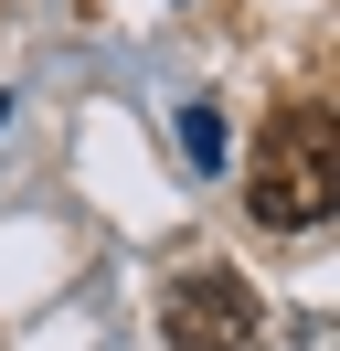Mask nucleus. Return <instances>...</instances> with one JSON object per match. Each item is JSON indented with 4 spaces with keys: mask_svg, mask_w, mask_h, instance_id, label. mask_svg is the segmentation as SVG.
Wrapping results in <instances>:
<instances>
[{
    "mask_svg": "<svg viewBox=\"0 0 340 351\" xmlns=\"http://www.w3.org/2000/svg\"><path fill=\"white\" fill-rule=\"evenodd\" d=\"M330 202H340V128L330 107H287L255 149V223L308 234V223H330Z\"/></svg>",
    "mask_w": 340,
    "mask_h": 351,
    "instance_id": "obj_1",
    "label": "nucleus"
},
{
    "mask_svg": "<svg viewBox=\"0 0 340 351\" xmlns=\"http://www.w3.org/2000/svg\"><path fill=\"white\" fill-rule=\"evenodd\" d=\"M160 330H170V351H255L266 341V298L234 266H191V277H170Z\"/></svg>",
    "mask_w": 340,
    "mask_h": 351,
    "instance_id": "obj_2",
    "label": "nucleus"
},
{
    "mask_svg": "<svg viewBox=\"0 0 340 351\" xmlns=\"http://www.w3.org/2000/svg\"><path fill=\"white\" fill-rule=\"evenodd\" d=\"M181 138H191V160H202V171L223 160V117H212V107H191V117H181Z\"/></svg>",
    "mask_w": 340,
    "mask_h": 351,
    "instance_id": "obj_3",
    "label": "nucleus"
}]
</instances>
